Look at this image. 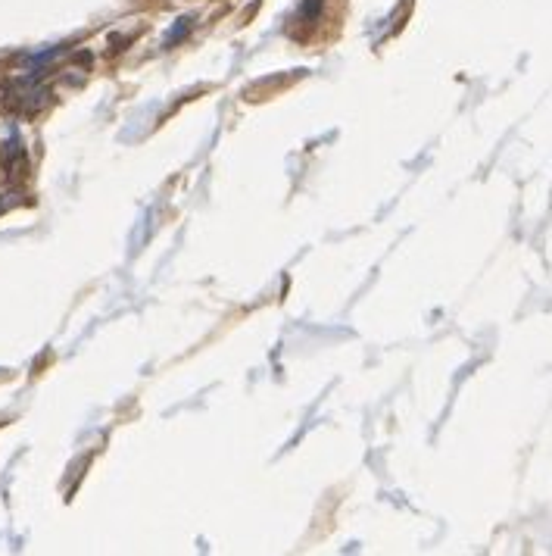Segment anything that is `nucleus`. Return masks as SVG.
Segmentation results:
<instances>
[{
    "instance_id": "obj_2",
    "label": "nucleus",
    "mask_w": 552,
    "mask_h": 556,
    "mask_svg": "<svg viewBox=\"0 0 552 556\" xmlns=\"http://www.w3.org/2000/svg\"><path fill=\"white\" fill-rule=\"evenodd\" d=\"M319 10H322V0H306L303 4V16H309V19L319 16Z\"/></svg>"
},
{
    "instance_id": "obj_1",
    "label": "nucleus",
    "mask_w": 552,
    "mask_h": 556,
    "mask_svg": "<svg viewBox=\"0 0 552 556\" xmlns=\"http://www.w3.org/2000/svg\"><path fill=\"white\" fill-rule=\"evenodd\" d=\"M191 22H194L191 16L178 19V22H175V29H172V32H169V38H166V44L172 47V44H175L178 38H184V35H188V32H191Z\"/></svg>"
}]
</instances>
